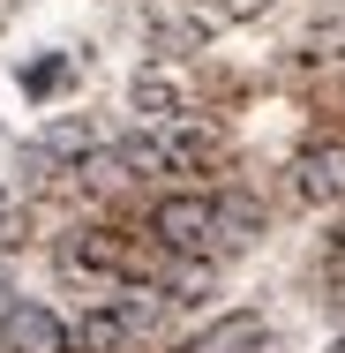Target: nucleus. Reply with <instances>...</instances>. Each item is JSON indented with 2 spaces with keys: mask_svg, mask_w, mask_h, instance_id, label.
<instances>
[{
  "mask_svg": "<svg viewBox=\"0 0 345 353\" xmlns=\"http://www.w3.org/2000/svg\"><path fill=\"white\" fill-rule=\"evenodd\" d=\"M331 353H345V339H338V346H331Z\"/></svg>",
  "mask_w": 345,
  "mask_h": 353,
  "instance_id": "10",
  "label": "nucleus"
},
{
  "mask_svg": "<svg viewBox=\"0 0 345 353\" xmlns=\"http://www.w3.org/2000/svg\"><path fill=\"white\" fill-rule=\"evenodd\" d=\"M210 8H225V0H210Z\"/></svg>",
  "mask_w": 345,
  "mask_h": 353,
  "instance_id": "11",
  "label": "nucleus"
},
{
  "mask_svg": "<svg viewBox=\"0 0 345 353\" xmlns=\"http://www.w3.org/2000/svg\"><path fill=\"white\" fill-rule=\"evenodd\" d=\"M263 346H271V323H263V316H248V308H233V316L203 323L180 353H263Z\"/></svg>",
  "mask_w": 345,
  "mask_h": 353,
  "instance_id": "6",
  "label": "nucleus"
},
{
  "mask_svg": "<svg viewBox=\"0 0 345 353\" xmlns=\"http://www.w3.org/2000/svg\"><path fill=\"white\" fill-rule=\"evenodd\" d=\"M98 158V121H83V113H61V121H45L38 128V165H90Z\"/></svg>",
  "mask_w": 345,
  "mask_h": 353,
  "instance_id": "5",
  "label": "nucleus"
},
{
  "mask_svg": "<svg viewBox=\"0 0 345 353\" xmlns=\"http://www.w3.org/2000/svg\"><path fill=\"white\" fill-rule=\"evenodd\" d=\"M0 353H8V346H0Z\"/></svg>",
  "mask_w": 345,
  "mask_h": 353,
  "instance_id": "12",
  "label": "nucleus"
},
{
  "mask_svg": "<svg viewBox=\"0 0 345 353\" xmlns=\"http://www.w3.org/2000/svg\"><path fill=\"white\" fill-rule=\"evenodd\" d=\"M128 98H136V113H150V121H180V113H188V90H180V75H165V68H136Z\"/></svg>",
  "mask_w": 345,
  "mask_h": 353,
  "instance_id": "7",
  "label": "nucleus"
},
{
  "mask_svg": "<svg viewBox=\"0 0 345 353\" xmlns=\"http://www.w3.org/2000/svg\"><path fill=\"white\" fill-rule=\"evenodd\" d=\"M150 323H158L150 301H98V308H83V323H75V346L83 353H128Z\"/></svg>",
  "mask_w": 345,
  "mask_h": 353,
  "instance_id": "2",
  "label": "nucleus"
},
{
  "mask_svg": "<svg viewBox=\"0 0 345 353\" xmlns=\"http://www.w3.org/2000/svg\"><path fill=\"white\" fill-rule=\"evenodd\" d=\"M150 233H158V248H173V256H188V263H210V256L233 241L218 196H165V203L150 211Z\"/></svg>",
  "mask_w": 345,
  "mask_h": 353,
  "instance_id": "1",
  "label": "nucleus"
},
{
  "mask_svg": "<svg viewBox=\"0 0 345 353\" xmlns=\"http://www.w3.org/2000/svg\"><path fill=\"white\" fill-rule=\"evenodd\" d=\"M331 263H345V241H331Z\"/></svg>",
  "mask_w": 345,
  "mask_h": 353,
  "instance_id": "9",
  "label": "nucleus"
},
{
  "mask_svg": "<svg viewBox=\"0 0 345 353\" xmlns=\"http://www.w3.org/2000/svg\"><path fill=\"white\" fill-rule=\"evenodd\" d=\"M0 346L8 353H68L75 331L45 308V301H8V308H0Z\"/></svg>",
  "mask_w": 345,
  "mask_h": 353,
  "instance_id": "3",
  "label": "nucleus"
},
{
  "mask_svg": "<svg viewBox=\"0 0 345 353\" xmlns=\"http://www.w3.org/2000/svg\"><path fill=\"white\" fill-rule=\"evenodd\" d=\"M263 8H271V0H225L218 15H233V23H248V15H263Z\"/></svg>",
  "mask_w": 345,
  "mask_h": 353,
  "instance_id": "8",
  "label": "nucleus"
},
{
  "mask_svg": "<svg viewBox=\"0 0 345 353\" xmlns=\"http://www.w3.org/2000/svg\"><path fill=\"white\" fill-rule=\"evenodd\" d=\"M293 196L300 203H338L345 196V143H315L293 158Z\"/></svg>",
  "mask_w": 345,
  "mask_h": 353,
  "instance_id": "4",
  "label": "nucleus"
}]
</instances>
